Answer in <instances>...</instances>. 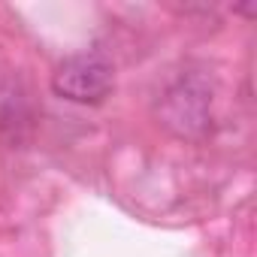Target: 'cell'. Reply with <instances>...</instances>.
Wrapping results in <instances>:
<instances>
[{
  "mask_svg": "<svg viewBox=\"0 0 257 257\" xmlns=\"http://www.w3.org/2000/svg\"><path fill=\"white\" fill-rule=\"evenodd\" d=\"M161 121L176 137H203L212 124V82L200 73L182 76L161 100Z\"/></svg>",
  "mask_w": 257,
  "mask_h": 257,
  "instance_id": "obj_1",
  "label": "cell"
},
{
  "mask_svg": "<svg viewBox=\"0 0 257 257\" xmlns=\"http://www.w3.org/2000/svg\"><path fill=\"white\" fill-rule=\"evenodd\" d=\"M112 88L115 70L97 52H79L64 58L52 76V91L70 103H103Z\"/></svg>",
  "mask_w": 257,
  "mask_h": 257,
  "instance_id": "obj_2",
  "label": "cell"
}]
</instances>
